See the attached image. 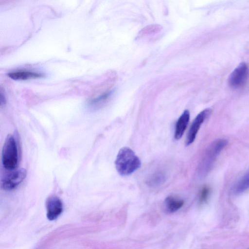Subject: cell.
Wrapping results in <instances>:
<instances>
[{"instance_id": "6da1fadb", "label": "cell", "mask_w": 249, "mask_h": 249, "mask_svg": "<svg viewBox=\"0 0 249 249\" xmlns=\"http://www.w3.org/2000/svg\"><path fill=\"white\" fill-rule=\"evenodd\" d=\"M115 164L118 173L122 176H126L138 170L141 166V161L131 148L124 147L119 150Z\"/></svg>"}, {"instance_id": "7a4b0ae2", "label": "cell", "mask_w": 249, "mask_h": 249, "mask_svg": "<svg viewBox=\"0 0 249 249\" xmlns=\"http://www.w3.org/2000/svg\"><path fill=\"white\" fill-rule=\"evenodd\" d=\"M1 160L6 170H14L18 167L19 160L18 143L13 135L9 134L5 138L2 149Z\"/></svg>"}, {"instance_id": "3957f363", "label": "cell", "mask_w": 249, "mask_h": 249, "mask_svg": "<svg viewBox=\"0 0 249 249\" xmlns=\"http://www.w3.org/2000/svg\"><path fill=\"white\" fill-rule=\"evenodd\" d=\"M225 139H218L213 142L207 150L202 161L201 169L205 173L210 170L220 152L227 145Z\"/></svg>"}, {"instance_id": "277c9868", "label": "cell", "mask_w": 249, "mask_h": 249, "mask_svg": "<svg viewBox=\"0 0 249 249\" xmlns=\"http://www.w3.org/2000/svg\"><path fill=\"white\" fill-rule=\"evenodd\" d=\"M0 180L1 188L7 191L13 190L19 185L26 176V171L24 168L9 170Z\"/></svg>"}, {"instance_id": "5b68a950", "label": "cell", "mask_w": 249, "mask_h": 249, "mask_svg": "<svg viewBox=\"0 0 249 249\" xmlns=\"http://www.w3.org/2000/svg\"><path fill=\"white\" fill-rule=\"evenodd\" d=\"M249 75V68L245 63H240L230 74L228 83L233 88H238L243 86Z\"/></svg>"}, {"instance_id": "8992f818", "label": "cell", "mask_w": 249, "mask_h": 249, "mask_svg": "<svg viewBox=\"0 0 249 249\" xmlns=\"http://www.w3.org/2000/svg\"><path fill=\"white\" fill-rule=\"evenodd\" d=\"M211 113V109L206 108L200 112L195 118L187 133L185 144L188 146L195 141L197 133L204 121Z\"/></svg>"}, {"instance_id": "52a82bcc", "label": "cell", "mask_w": 249, "mask_h": 249, "mask_svg": "<svg viewBox=\"0 0 249 249\" xmlns=\"http://www.w3.org/2000/svg\"><path fill=\"white\" fill-rule=\"evenodd\" d=\"M47 217L50 220L57 218L63 211V203L61 199L55 196L48 198L46 203Z\"/></svg>"}, {"instance_id": "ba28073f", "label": "cell", "mask_w": 249, "mask_h": 249, "mask_svg": "<svg viewBox=\"0 0 249 249\" xmlns=\"http://www.w3.org/2000/svg\"><path fill=\"white\" fill-rule=\"evenodd\" d=\"M190 119V112L185 110L178 119L176 126L174 138L176 140L180 139L183 136L188 125Z\"/></svg>"}, {"instance_id": "9c48e42d", "label": "cell", "mask_w": 249, "mask_h": 249, "mask_svg": "<svg viewBox=\"0 0 249 249\" xmlns=\"http://www.w3.org/2000/svg\"><path fill=\"white\" fill-rule=\"evenodd\" d=\"M184 201L173 196H168L164 200V207L168 213H173L180 209L184 204Z\"/></svg>"}, {"instance_id": "30bf717a", "label": "cell", "mask_w": 249, "mask_h": 249, "mask_svg": "<svg viewBox=\"0 0 249 249\" xmlns=\"http://www.w3.org/2000/svg\"><path fill=\"white\" fill-rule=\"evenodd\" d=\"M8 76L12 79L16 80H25L44 77L42 73L29 71H18L9 73Z\"/></svg>"}, {"instance_id": "8fae6325", "label": "cell", "mask_w": 249, "mask_h": 249, "mask_svg": "<svg viewBox=\"0 0 249 249\" xmlns=\"http://www.w3.org/2000/svg\"><path fill=\"white\" fill-rule=\"evenodd\" d=\"M249 188V170L235 184L233 188L234 194H238Z\"/></svg>"}, {"instance_id": "7c38bea8", "label": "cell", "mask_w": 249, "mask_h": 249, "mask_svg": "<svg viewBox=\"0 0 249 249\" xmlns=\"http://www.w3.org/2000/svg\"><path fill=\"white\" fill-rule=\"evenodd\" d=\"M165 180V176L161 172H158L153 174L147 180V183L152 187H156L163 184Z\"/></svg>"}, {"instance_id": "4fadbf2b", "label": "cell", "mask_w": 249, "mask_h": 249, "mask_svg": "<svg viewBox=\"0 0 249 249\" xmlns=\"http://www.w3.org/2000/svg\"><path fill=\"white\" fill-rule=\"evenodd\" d=\"M210 193V190L208 186H205L202 188L199 197V201L200 204H203L207 201Z\"/></svg>"}, {"instance_id": "5bb4252c", "label": "cell", "mask_w": 249, "mask_h": 249, "mask_svg": "<svg viewBox=\"0 0 249 249\" xmlns=\"http://www.w3.org/2000/svg\"></svg>"}]
</instances>
